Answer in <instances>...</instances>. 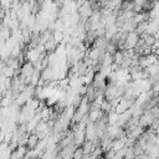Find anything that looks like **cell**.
Masks as SVG:
<instances>
[{"mask_svg": "<svg viewBox=\"0 0 159 159\" xmlns=\"http://www.w3.org/2000/svg\"><path fill=\"white\" fill-rule=\"evenodd\" d=\"M139 37L140 36L135 31H129L127 34V37H125V48H134L135 45L138 43Z\"/></svg>", "mask_w": 159, "mask_h": 159, "instance_id": "1", "label": "cell"}, {"mask_svg": "<svg viewBox=\"0 0 159 159\" xmlns=\"http://www.w3.org/2000/svg\"><path fill=\"white\" fill-rule=\"evenodd\" d=\"M39 139H40V138H39V135H37L35 132L29 133L27 142H26V147H27V149H34V148L36 147V144H37Z\"/></svg>", "mask_w": 159, "mask_h": 159, "instance_id": "2", "label": "cell"}, {"mask_svg": "<svg viewBox=\"0 0 159 159\" xmlns=\"http://www.w3.org/2000/svg\"><path fill=\"white\" fill-rule=\"evenodd\" d=\"M124 60V53H123V50H117L114 53H113V63L116 65H120Z\"/></svg>", "mask_w": 159, "mask_h": 159, "instance_id": "3", "label": "cell"}, {"mask_svg": "<svg viewBox=\"0 0 159 159\" xmlns=\"http://www.w3.org/2000/svg\"><path fill=\"white\" fill-rule=\"evenodd\" d=\"M72 158H75V159H80V158H83V149H82V147H81V145L75 148Z\"/></svg>", "mask_w": 159, "mask_h": 159, "instance_id": "4", "label": "cell"}]
</instances>
